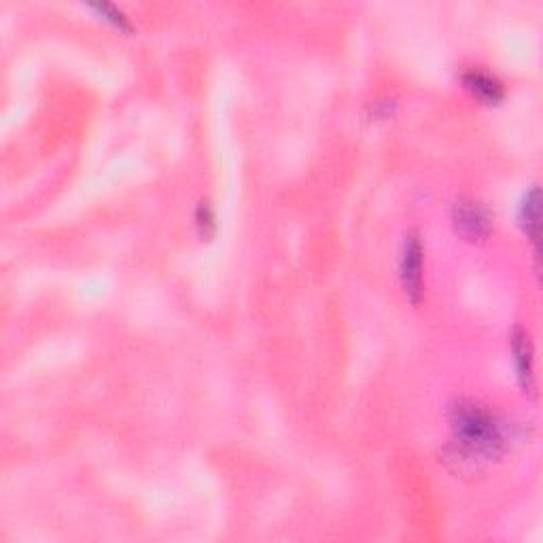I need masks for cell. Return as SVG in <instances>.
<instances>
[{"instance_id":"1","label":"cell","mask_w":543,"mask_h":543,"mask_svg":"<svg viewBox=\"0 0 543 543\" xmlns=\"http://www.w3.org/2000/svg\"><path fill=\"white\" fill-rule=\"evenodd\" d=\"M452 444L469 461L499 459L510 446L507 423L474 399H457L448 412Z\"/></svg>"},{"instance_id":"2","label":"cell","mask_w":543,"mask_h":543,"mask_svg":"<svg viewBox=\"0 0 543 543\" xmlns=\"http://www.w3.org/2000/svg\"><path fill=\"white\" fill-rule=\"evenodd\" d=\"M452 225L463 240L484 242L493 232V215L476 198H459L452 206Z\"/></svg>"},{"instance_id":"3","label":"cell","mask_w":543,"mask_h":543,"mask_svg":"<svg viewBox=\"0 0 543 543\" xmlns=\"http://www.w3.org/2000/svg\"><path fill=\"white\" fill-rule=\"evenodd\" d=\"M423 255V240H420L418 232H408L404 244H401L399 278L406 297L414 306L420 304V297H423Z\"/></svg>"},{"instance_id":"4","label":"cell","mask_w":543,"mask_h":543,"mask_svg":"<svg viewBox=\"0 0 543 543\" xmlns=\"http://www.w3.org/2000/svg\"><path fill=\"white\" fill-rule=\"evenodd\" d=\"M510 350L516 367V378L524 395H535V357H533V342L527 329L514 327L510 336Z\"/></svg>"},{"instance_id":"5","label":"cell","mask_w":543,"mask_h":543,"mask_svg":"<svg viewBox=\"0 0 543 543\" xmlns=\"http://www.w3.org/2000/svg\"><path fill=\"white\" fill-rule=\"evenodd\" d=\"M461 83L471 98L486 104V107H497L505 100L503 81L484 68H467L461 75Z\"/></svg>"},{"instance_id":"6","label":"cell","mask_w":543,"mask_h":543,"mask_svg":"<svg viewBox=\"0 0 543 543\" xmlns=\"http://www.w3.org/2000/svg\"><path fill=\"white\" fill-rule=\"evenodd\" d=\"M539 187L533 185L527 194L522 196L518 206V223L522 232L535 244V253H539V230H541V213H539Z\"/></svg>"},{"instance_id":"7","label":"cell","mask_w":543,"mask_h":543,"mask_svg":"<svg viewBox=\"0 0 543 543\" xmlns=\"http://www.w3.org/2000/svg\"><path fill=\"white\" fill-rule=\"evenodd\" d=\"M196 227H198V234L202 236V240H210L215 236V230H217L215 210L204 200L196 208Z\"/></svg>"},{"instance_id":"8","label":"cell","mask_w":543,"mask_h":543,"mask_svg":"<svg viewBox=\"0 0 543 543\" xmlns=\"http://www.w3.org/2000/svg\"><path fill=\"white\" fill-rule=\"evenodd\" d=\"M92 11H96L104 22H109L113 24L117 30H124V32H130L132 30V24H130V17L117 9L115 5H107V3H102V5H90Z\"/></svg>"}]
</instances>
